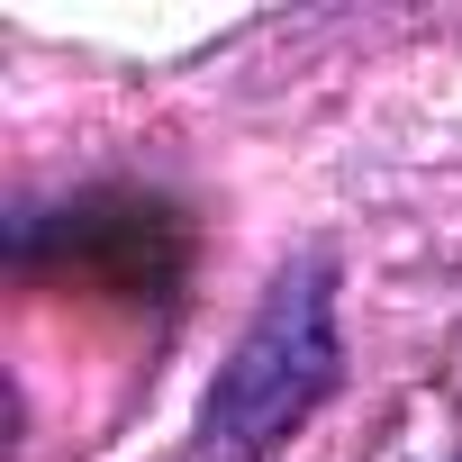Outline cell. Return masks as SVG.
<instances>
[{
	"label": "cell",
	"mask_w": 462,
	"mask_h": 462,
	"mask_svg": "<svg viewBox=\"0 0 462 462\" xmlns=\"http://www.w3.org/2000/svg\"><path fill=\"white\" fill-rule=\"evenodd\" d=\"M336 381V300H327V263H300L273 282L263 318L245 327L236 363L217 372L208 408H199V453L208 462H254L273 453Z\"/></svg>",
	"instance_id": "6da1fadb"
}]
</instances>
